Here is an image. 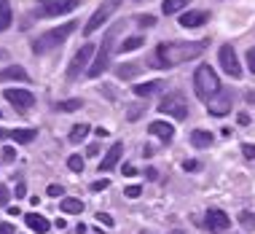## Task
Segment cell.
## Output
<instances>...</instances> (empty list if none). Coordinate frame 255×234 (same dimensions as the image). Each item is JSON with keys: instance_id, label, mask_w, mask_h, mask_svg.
<instances>
[{"instance_id": "cell-1", "label": "cell", "mask_w": 255, "mask_h": 234, "mask_svg": "<svg viewBox=\"0 0 255 234\" xmlns=\"http://www.w3.org/2000/svg\"><path fill=\"white\" fill-rule=\"evenodd\" d=\"M210 46V40H183V43H161L153 51L150 65L153 67H175L180 62H191L202 57L204 49Z\"/></svg>"}, {"instance_id": "cell-2", "label": "cell", "mask_w": 255, "mask_h": 234, "mask_svg": "<svg viewBox=\"0 0 255 234\" xmlns=\"http://www.w3.org/2000/svg\"><path fill=\"white\" fill-rule=\"evenodd\" d=\"M220 89H223V86H220V81H218V73L212 70L210 65H199L196 73H194V92H196V97L204 100V102H210Z\"/></svg>"}, {"instance_id": "cell-3", "label": "cell", "mask_w": 255, "mask_h": 234, "mask_svg": "<svg viewBox=\"0 0 255 234\" xmlns=\"http://www.w3.org/2000/svg\"><path fill=\"white\" fill-rule=\"evenodd\" d=\"M75 30H78V22H65L62 27H54V30L43 32L38 40H32V51H35V54H46V51L57 49V46L65 43Z\"/></svg>"}, {"instance_id": "cell-4", "label": "cell", "mask_w": 255, "mask_h": 234, "mask_svg": "<svg viewBox=\"0 0 255 234\" xmlns=\"http://www.w3.org/2000/svg\"><path fill=\"white\" fill-rule=\"evenodd\" d=\"M121 27H124V24L119 22L116 27H110V30H108V35H105V40H102L97 57H94V62L89 65V70H86L89 78H100V75L108 70V65H110V54H113V46H116V35L121 32Z\"/></svg>"}, {"instance_id": "cell-5", "label": "cell", "mask_w": 255, "mask_h": 234, "mask_svg": "<svg viewBox=\"0 0 255 234\" xmlns=\"http://www.w3.org/2000/svg\"><path fill=\"white\" fill-rule=\"evenodd\" d=\"M158 113L172 116V119H185L188 116V100L180 92H169L167 97H161V102H158Z\"/></svg>"}, {"instance_id": "cell-6", "label": "cell", "mask_w": 255, "mask_h": 234, "mask_svg": "<svg viewBox=\"0 0 255 234\" xmlns=\"http://www.w3.org/2000/svg\"><path fill=\"white\" fill-rule=\"evenodd\" d=\"M81 5V0H40L35 16L40 19H51V16H62V13H70Z\"/></svg>"}, {"instance_id": "cell-7", "label": "cell", "mask_w": 255, "mask_h": 234, "mask_svg": "<svg viewBox=\"0 0 255 234\" xmlns=\"http://www.w3.org/2000/svg\"><path fill=\"white\" fill-rule=\"evenodd\" d=\"M119 3H121V0H105V3H102L100 8L92 13V19L86 22V27H84V35L89 38L94 30H100V27H102V24H105L108 19H110V13H113L116 8H119Z\"/></svg>"}, {"instance_id": "cell-8", "label": "cell", "mask_w": 255, "mask_h": 234, "mask_svg": "<svg viewBox=\"0 0 255 234\" xmlns=\"http://www.w3.org/2000/svg\"><path fill=\"white\" fill-rule=\"evenodd\" d=\"M92 54H94V46L92 43H84L78 51H75V57L70 62V67H67V78L75 81L84 70H89V62H92Z\"/></svg>"}, {"instance_id": "cell-9", "label": "cell", "mask_w": 255, "mask_h": 234, "mask_svg": "<svg viewBox=\"0 0 255 234\" xmlns=\"http://www.w3.org/2000/svg\"><path fill=\"white\" fill-rule=\"evenodd\" d=\"M218 59H220V67H223V70L229 73L231 78H239V75H242V65H239V59H237V51H234V46H231V43L220 46V51H218Z\"/></svg>"}, {"instance_id": "cell-10", "label": "cell", "mask_w": 255, "mask_h": 234, "mask_svg": "<svg viewBox=\"0 0 255 234\" xmlns=\"http://www.w3.org/2000/svg\"><path fill=\"white\" fill-rule=\"evenodd\" d=\"M5 100H8L11 105H16L19 111H30V108L35 105V97H32V92H27V89H5Z\"/></svg>"}, {"instance_id": "cell-11", "label": "cell", "mask_w": 255, "mask_h": 234, "mask_svg": "<svg viewBox=\"0 0 255 234\" xmlns=\"http://www.w3.org/2000/svg\"><path fill=\"white\" fill-rule=\"evenodd\" d=\"M231 100H234V94L229 92V89H220L218 97H212V100H210L207 111H210V116H226V113L231 111Z\"/></svg>"}, {"instance_id": "cell-12", "label": "cell", "mask_w": 255, "mask_h": 234, "mask_svg": "<svg viewBox=\"0 0 255 234\" xmlns=\"http://www.w3.org/2000/svg\"><path fill=\"white\" fill-rule=\"evenodd\" d=\"M204 226L210 232H226L231 226V218L226 216L223 210H207V218H204Z\"/></svg>"}, {"instance_id": "cell-13", "label": "cell", "mask_w": 255, "mask_h": 234, "mask_svg": "<svg viewBox=\"0 0 255 234\" xmlns=\"http://www.w3.org/2000/svg\"><path fill=\"white\" fill-rule=\"evenodd\" d=\"M148 132L156 135V137H161L164 143H169L172 137H175V127H172L169 121H150L148 124Z\"/></svg>"}, {"instance_id": "cell-14", "label": "cell", "mask_w": 255, "mask_h": 234, "mask_svg": "<svg viewBox=\"0 0 255 234\" xmlns=\"http://www.w3.org/2000/svg\"><path fill=\"white\" fill-rule=\"evenodd\" d=\"M121 154H124V146H121V143H116V146L110 148L105 156H102V162H100V173H108V170H113L116 164H119Z\"/></svg>"}, {"instance_id": "cell-15", "label": "cell", "mask_w": 255, "mask_h": 234, "mask_svg": "<svg viewBox=\"0 0 255 234\" xmlns=\"http://www.w3.org/2000/svg\"><path fill=\"white\" fill-rule=\"evenodd\" d=\"M207 19H210L207 11H185L180 16V27H202L207 24Z\"/></svg>"}, {"instance_id": "cell-16", "label": "cell", "mask_w": 255, "mask_h": 234, "mask_svg": "<svg viewBox=\"0 0 255 234\" xmlns=\"http://www.w3.org/2000/svg\"><path fill=\"white\" fill-rule=\"evenodd\" d=\"M0 81H30V75H27L24 67L19 65H8L0 70Z\"/></svg>"}, {"instance_id": "cell-17", "label": "cell", "mask_w": 255, "mask_h": 234, "mask_svg": "<svg viewBox=\"0 0 255 234\" xmlns=\"http://www.w3.org/2000/svg\"><path fill=\"white\" fill-rule=\"evenodd\" d=\"M24 221H27V226H30L32 232H38V234H46V232H49V221H46L43 216H38V213H27Z\"/></svg>"}, {"instance_id": "cell-18", "label": "cell", "mask_w": 255, "mask_h": 234, "mask_svg": "<svg viewBox=\"0 0 255 234\" xmlns=\"http://www.w3.org/2000/svg\"><path fill=\"white\" fill-rule=\"evenodd\" d=\"M161 89H164V81H148V84H137L134 94L137 97H150V94L161 92Z\"/></svg>"}, {"instance_id": "cell-19", "label": "cell", "mask_w": 255, "mask_h": 234, "mask_svg": "<svg viewBox=\"0 0 255 234\" xmlns=\"http://www.w3.org/2000/svg\"><path fill=\"white\" fill-rule=\"evenodd\" d=\"M212 140H215L212 132H204V129H194V132H191V143H194L196 148H210Z\"/></svg>"}, {"instance_id": "cell-20", "label": "cell", "mask_w": 255, "mask_h": 234, "mask_svg": "<svg viewBox=\"0 0 255 234\" xmlns=\"http://www.w3.org/2000/svg\"><path fill=\"white\" fill-rule=\"evenodd\" d=\"M35 135H38V129H13V132H11V137L19 143V146L32 143V140H35Z\"/></svg>"}, {"instance_id": "cell-21", "label": "cell", "mask_w": 255, "mask_h": 234, "mask_svg": "<svg viewBox=\"0 0 255 234\" xmlns=\"http://www.w3.org/2000/svg\"><path fill=\"white\" fill-rule=\"evenodd\" d=\"M11 19H13V13H11L8 0H0V32L11 27Z\"/></svg>"}, {"instance_id": "cell-22", "label": "cell", "mask_w": 255, "mask_h": 234, "mask_svg": "<svg viewBox=\"0 0 255 234\" xmlns=\"http://www.w3.org/2000/svg\"><path fill=\"white\" fill-rule=\"evenodd\" d=\"M145 43V38L142 35H132V38H127V40H121V46H119V51L121 54H127V51H134V49H140V46Z\"/></svg>"}, {"instance_id": "cell-23", "label": "cell", "mask_w": 255, "mask_h": 234, "mask_svg": "<svg viewBox=\"0 0 255 234\" xmlns=\"http://www.w3.org/2000/svg\"><path fill=\"white\" fill-rule=\"evenodd\" d=\"M59 208H62V213H84V202H81V199H73V197H65Z\"/></svg>"}, {"instance_id": "cell-24", "label": "cell", "mask_w": 255, "mask_h": 234, "mask_svg": "<svg viewBox=\"0 0 255 234\" xmlns=\"http://www.w3.org/2000/svg\"><path fill=\"white\" fill-rule=\"evenodd\" d=\"M188 3H191V0H164V3H161V11L169 16V13H177V11H183Z\"/></svg>"}, {"instance_id": "cell-25", "label": "cell", "mask_w": 255, "mask_h": 234, "mask_svg": "<svg viewBox=\"0 0 255 234\" xmlns=\"http://www.w3.org/2000/svg\"><path fill=\"white\" fill-rule=\"evenodd\" d=\"M86 135H89V124H75V127L70 129V140L73 143H81Z\"/></svg>"}, {"instance_id": "cell-26", "label": "cell", "mask_w": 255, "mask_h": 234, "mask_svg": "<svg viewBox=\"0 0 255 234\" xmlns=\"http://www.w3.org/2000/svg\"><path fill=\"white\" fill-rule=\"evenodd\" d=\"M116 73H119V78L129 81V78H134V75L140 73V65H121V67H119V70H116Z\"/></svg>"}, {"instance_id": "cell-27", "label": "cell", "mask_w": 255, "mask_h": 234, "mask_svg": "<svg viewBox=\"0 0 255 234\" xmlns=\"http://www.w3.org/2000/svg\"><path fill=\"white\" fill-rule=\"evenodd\" d=\"M78 108H84V100H65V102H59V105H57V111L73 113V111H78Z\"/></svg>"}, {"instance_id": "cell-28", "label": "cell", "mask_w": 255, "mask_h": 234, "mask_svg": "<svg viewBox=\"0 0 255 234\" xmlns=\"http://www.w3.org/2000/svg\"><path fill=\"white\" fill-rule=\"evenodd\" d=\"M239 224H242L245 229H255V216L250 210H242V213H239Z\"/></svg>"}, {"instance_id": "cell-29", "label": "cell", "mask_w": 255, "mask_h": 234, "mask_svg": "<svg viewBox=\"0 0 255 234\" xmlns=\"http://www.w3.org/2000/svg\"><path fill=\"white\" fill-rule=\"evenodd\" d=\"M67 167L73 170V173H81L84 170V156H78V154H73L70 159H67Z\"/></svg>"}, {"instance_id": "cell-30", "label": "cell", "mask_w": 255, "mask_h": 234, "mask_svg": "<svg viewBox=\"0 0 255 234\" xmlns=\"http://www.w3.org/2000/svg\"><path fill=\"white\" fill-rule=\"evenodd\" d=\"M134 19L140 27H153L156 24V16H150V13H142V16H134Z\"/></svg>"}, {"instance_id": "cell-31", "label": "cell", "mask_w": 255, "mask_h": 234, "mask_svg": "<svg viewBox=\"0 0 255 234\" xmlns=\"http://www.w3.org/2000/svg\"><path fill=\"white\" fill-rule=\"evenodd\" d=\"M199 167H202V162H196V159H185V164H183L185 173H196Z\"/></svg>"}, {"instance_id": "cell-32", "label": "cell", "mask_w": 255, "mask_h": 234, "mask_svg": "<svg viewBox=\"0 0 255 234\" xmlns=\"http://www.w3.org/2000/svg\"><path fill=\"white\" fill-rule=\"evenodd\" d=\"M140 186H127V189H124V194H127L129 199H137V197H140Z\"/></svg>"}, {"instance_id": "cell-33", "label": "cell", "mask_w": 255, "mask_h": 234, "mask_svg": "<svg viewBox=\"0 0 255 234\" xmlns=\"http://www.w3.org/2000/svg\"><path fill=\"white\" fill-rule=\"evenodd\" d=\"M247 70L255 75V49H247Z\"/></svg>"}, {"instance_id": "cell-34", "label": "cell", "mask_w": 255, "mask_h": 234, "mask_svg": "<svg viewBox=\"0 0 255 234\" xmlns=\"http://www.w3.org/2000/svg\"><path fill=\"white\" fill-rule=\"evenodd\" d=\"M8 197H11L8 186H3V183H0V205H8Z\"/></svg>"}, {"instance_id": "cell-35", "label": "cell", "mask_w": 255, "mask_h": 234, "mask_svg": "<svg viewBox=\"0 0 255 234\" xmlns=\"http://www.w3.org/2000/svg\"><path fill=\"white\" fill-rule=\"evenodd\" d=\"M242 151H245V156H247V159H253V162H255V146H253V143H245Z\"/></svg>"}, {"instance_id": "cell-36", "label": "cell", "mask_w": 255, "mask_h": 234, "mask_svg": "<svg viewBox=\"0 0 255 234\" xmlns=\"http://www.w3.org/2000/svg\"><path fill=\"white\" fill-rule=\"evenodd\" d=\"M97 221H100V224H105V226H113V224H116L113 218L108 216V213H97Z\"/></svg>"}, {"instance_id": "cell-37", "label": "cell", "mask_w": 255, "mask_h": 234, "mask_svg": "<svg viewBox=\"0 0 255 234\" xmlns=\"http://www.w3.org/2000/svg\"><path fill=\"white\" fill-rule=\"evenodd\" d=\"M108 186H110V181H108V178H102V181L92 183V191H102V189H108Z\"/></svg>"}, {"instance_id": "cell-38", "label": "cell", "mask_w": 255, "mask_h": 234, "mask_svg": "<svg viewBox=\"0 0 255 234\" xmlns=\"http://www.w3.org/2000/svg\"><path fill=\"white\" fill-rule=\"evenodd\" d=\"M59 194H62V186L51 183V186H49V197H59Z\"/></svg>"}, {"instance_id": "cell-39", "label": "cell", "mask_w": 255, "mask_h": 234, "mask_svg": "<svg viewBox=\"0 0 255 234\" xmlns=\"http://www.w3.org/2000/svg\"><path fill=\"white\" fill-rule=\"evenodd\" d=\"M121 173H124V175H129V178H132V175L137 173V170L132 167V164H124V167H121Z\"/></svg>"}, {"instance_id": "cell-40", "label": "cell", "mask_w": 255, "mask_h": 234, "mask_svg": "<svg viewBox=\"0 0 255 234\" xmlns=\"http://www.w3.org/2000/svg\"><path fill=\"white\" fill-rule=\"evenodd\" d=\"M86 154H89V156H97V154H100V146H97V143H92V146L86 148Z\"/></svg>"}, {"instance_id": "cell-41", "label": "cell", "mask_w": 255, "mask_h": 234, "mask_svg": "<svg viewBox=\"0 0 255 234\" xmlns=\"http://www.w3.org/2000/svg\"><path fill=\"white\" fill-rule=\"evenodd\" d=\"M16 197H27V186L24 183H16Z\"/></svg>"}, {"instance_id": "cell-42", "label": "cell", "mask_w": 255, "mask_h": 234, "mask_svg": "<svg viewBox=\"0 0 255 234\" xmlns=\"http://www.w3.org/2000/svg\"><path fill=\"white\" fill-rule=\"evenodd\" d=\"M0 234H13V226L11 224H0Z\"/></svg>"}, {"instance_id": "cell-43", "label": "cell", "mask_w": 255, "mask_h": 234, "mask_svg": "<svg viewBox=\"0 0 255 234\" xmlns=\"http://www.w3.org/2000/svg\"><path fill=\"white\" fill-rule=\"evenodd\" d=\"M3 156H5V162H13V156H16V154H13V148H5Z\"/></svg>"}, {"instance_id": "cell-44", "label": "cell", "mask_w": 255, "mask_h": 234, "mask_svg": "<svg viewBox=\"0 0 255 234\" xmlns=\"http://www.w3.org/2000/svg\"><path fill=\"white\" fill-rule=\"evenodd\" d=\"M145 175L150 178V181H156V178H158V173H156V170H153V167H148V170H145Z\"/></svg>"}, {"instance_id": "cell-45", "label": "cell", "mask_w": 255, "mask_h": 234, "mask_svg": "<svg viewBox=\"0 0 255 234\" xmlns=\"http://www.w3.org/2000/svg\"><path fill=\"white\" fill-rule=\"evenodd\" d=\"M239 124H250V116H247V113H239Z\"/></svg>"}, {"instance_id": "cell-46", "label": "cell", "mask_w": 255, "mask_h": 234, "mask_svg": "<svg viewBox=\"0 0 255 234\" xmlns=\"http://www.w3.org/2000/svg\"><path fill=\"white\" fill-rule=\"evenodd\" d=\"M3 137H8V132H5V129H0V140H3Z\"/></svg>"}, {"instance_id": "cell-47", "label": "cell", "mask_w": 255, "mask_h": 234, "mask_svg": "<svg viewBox=\"0 0 255 234\" xmlns=\"http://www.w3.org/2000/svg\"><path fill=\"white\" fill-rule=\"evenodd\" d=\"M172 234H183V232H172Z\"/></svg>"}, {"instance_id": "cell-48", "label": "cell", "mask_w": 255, "mask_h": 234, "mask_svg": "<svg viewBox=\"0 0 255 234\" xmlns=\"http://www.w3.org/2000/svg\"><path fill=\"white\" fill-rule=\"evenodd\" d=\"M134 3H140V0H134Z\"/></svg>"}]
</instances>
